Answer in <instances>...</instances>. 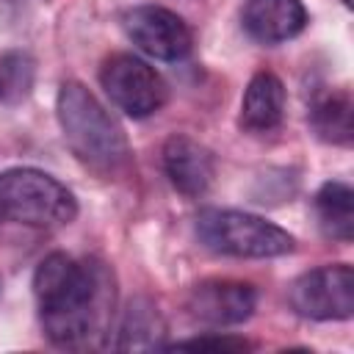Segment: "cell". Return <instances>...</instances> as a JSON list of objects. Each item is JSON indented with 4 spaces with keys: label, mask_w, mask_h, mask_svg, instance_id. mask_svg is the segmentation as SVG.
<instances>
[{
    "label": "cell",
    "mask_w": 354,
    "mask_h": 354,
    "mask_svg": "<svg viewBox=\"0 0 354 354\" xmlns=\"http://www.w3.org/2000/svg\"><path fill=\"white\" fill-rule=\"evenodd\" d=\"M196 238L218 254L266 260L293 252V235L274 221L230 207H207L196 216Z\"/></svg>",
    "instance_id": "4"
},
{
    "label": "cell",
    "mask_w": 354,
    "mask_h": 354,
    "mask_svg": "<svg viewBox=\"0 0 354 354\" xmlns=\"http://www.w3.org/2000/svg\"><path fill=\"white\" fill-rule=\"evenodd\" d=\"M36 64L28 53L11 50L0 55V105H14L25 100L33 88Z\"/></svg>",
    "instance_id": "15"
},
{
    "label": "cell",
    "mask_w": 354,
    "mask_h": 354,
    "mask_svg": "<svg viewBox=\"0 0 354 354\" xmlns=\"http://www.w3.org/2000/svg\"><path fill=\"white\" fill-rule=\"evenodd\" d=\"M241 25L260 44H282L304 30L307 8L301 0H246Z\"/></svg>",
    "instance_id": "10"
},
{
    "label": "cell",
    "mask_w": 354,
    "mask_h": 354,
    "mask_svg": "<svg viewBox=\"0 0 354 354\" xmlns=\"http://www.w3.org/2000/svg\"><path fill=\"white\" fill-rule=\"evenodd\" d=\"M119 340L113 343V348L119 351H152V348H163V335H166V321L158 310V304L147 296H136L116 329Z\"/></svg>",
    "instance_id": "12"
},
{
    "label": "cell",
    "mask_w": 354,
    "mask_h": 354,
    "mask_svg": "<svg viewBox=\"0 0 354 354\" xmlns=\"http://www.w3.org/2000/svg\"><path fill=\"white\" fill-rule=\"evenodd\" d=\"M313 207L318 227L329 241L348 243L354 238V191L346 183H324L313 199Z\"/></svg>",
    "instance_id": "13"
},
{
    "label": "cell",
    "mask_w": 354,
    "mask_h": 354,
    "mask_svg": "<svg viewBox=\"0 0 354 354\" xmlns=\"http://www.w3.org/2000/svg\"><path fill=\"white\" fill-rule=\"evenodd\" d=\"M257 307V293L249 282L235 279H205L188 293V313L194 321L224 329L238 326L252 318Z\"/></svg>",
    "instance_id": "8"
},
{
    "label": "cell",
    "mask_w": 354,
    "mask_h": 354,
    "mask_svg": "<svg viewBox=\"0 0 354 354\" xmlns=\"http://www.w3.org/2000/svg\"><path fill=\"white\" fill-rule=\"evenodd\" d=\"M100 83L111 102L133 119H147L158 113L169 97V86L155 72V66L130 53L111 55L100 69Z\"/></svg>",
    "instance_id": "5"
},
{
    "label": "cell",
    "mask_w": 354,
    "mask_h": 354,
    "mask_svg": "<svg viewBox=\"0 0 354 354\" xmlns=\"http://www.w3.org/2000/svg\"><path fill=\"white\" fill-rule=\"evenodd\" d=\"M122 25L127 39L155 61H183L194 47L185 19L163 6H136L122 17Z\"/></svg>",
    "instance_id": "7"
},
{
    "label": "cell",
    "mask_w": 354,
    "mask_h": 354,
    "mask_svg": "<svg viewBox=\"0 0 354 354\" xmlns=\"http://www.w3.org/2000/svg\"><path fill=\"white\" fill-rule=\"evenodd\" d=\"M163 171L183 196H202L216 177V160L205 144L174 133L163 144Z\"/></svg>",
    "instance_id": "9"
},
{
    "label": "cell",
    "mask_w": 354,
    "mask_h": 354,
    "mask_svg": "<svg viewBox=\"0 0 354 354\" xmlns=\"http://www.w3.org/2000/svg\"><path fill=\"white\" fill-rule=\"evenodd\" d=\"M0 213L28 227L55 230L75 221L77 199L53 174L19 166L0 171Z\"/></svg>",
    "instance_id": "3"
},
{
    "label": "cell",
    "mask_w": 354,
    "mask_h": 354,
    "mask_svg": "<svg viewBox=\"0 0 354 354\" xmlns=\"http://www.w3.org/2000/svg\"><path fill=\"white\" fill-rule=\"evenodd\" d=\"M310 124L315 136L326 144H348L354 124H351V97L348 91H332L321 97L310 111Z\"/></svg>",
    "instance_id": "14"
},
{
    "label": "cell",
    "mask_w": 354,
    "mask_h": 354,
    "mask_svg": "<svg viewBox=\"0 0 354 354\" xmlns=\"http://www.w3.org/2000/svg\"><path fill=\"white\" fill-rule=\"evenodd\" d=\"M290 307L310 321H346L354 315V271L346 263L318 266L293 279Z\"/></svg>",
    "instance_id": "6"
},
{
    "label": "cell",
    "mask_w": 354,
    "mask_h": 354,
    "mask_svg": "<svg viewBox=\"0 0 354 354\" xmlns=\"http://www.w3.org/2000/svg\"><path fill=\"white\" fill-rule=\"evenodd\" d=\"M166 348H213V351H243V348H252L249 340L243 337H235V335H221V332H210V335H199V337H191V340H177Z\"/></svg>",
    "instance_id": "16"
},
{
    "label": "cell",
    "mask_w": 354,
    "mask_h": 354,
    "mask_svg": "<svg viewBox=\"0 0 354 354\" xmlns=\"http://www.w3.org/2000/svg\"><path fill=\"white\" fill-rule=\"evenodd\" d=\"M33 296L44 335L55 346H83L102 335L113 315V279L102 263L47 254L33 271Z\"/></svg>",
    "instance_id": "1"
},
{
    "label": "cell",
    "mask_w": 354,
    "mask_h": 354,
    "mask_svg": "<svg viewBox=\"0 0 354 354\" xmlns=\"http://www.w3.org/2000/svg\"><path fill=\"white\" fill-rule=\"evenodd\" d=\"M285 116V86L274 72H257L241 100V127L249 133H271Z\"/></svg>",
    "instance_id": "11"
},
{
    "label": "cell",
    "mask_w": 354,
    "mask_h": 354,
    "mask_svg": "<svg viewBox=\"0 0 354 354\" xmlns=\"http://www.w3.org/2000/svg\"><path fill=\"white\" fill-rule=\"evenodd\" d=\"M343 3H346V6H351V0H343Z\"/></svg>",
    "instance_id": "17"
},
{
    "label": "cell",
    "mask_w": 354,
    "mask_h": 354,
    "mask_svg": "<svg viewBox=\"0 0 354 354\" xmlns=\"http://www.w3.org/2000/svg\"><path fill=\"white\" fill-rule=\"evenodd\" d=\"M55 116L66 147L83 166L100 174H119L130 163V144L122 124L83 83H61Z\"/></svg>",
    "instance_id": "2"
}]
</instances>
